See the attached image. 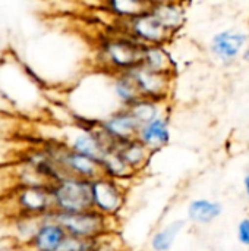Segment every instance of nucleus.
Returning a JSON list of instances; mask_svg holds the SVG:
<instances>
[{
	"label": "nucleus",
	"instance_id": "obj_10",
	"mask_svg": "<svg viewBox=\"0 0 249 251\" xmlns=\"http://www.w3.org/2000/svg\"><path fill=\"white\" fill-rule=\"evenodd\" d=\"M98 128L101 132L114 144L120 141H126L131 138H136L139 131V124L132 116L128 107H120L98 122Z\"/></svg>",
	"mask_w": 249,
	"mask_h": 251
},
{
	"label": "nucleus",
	"instance_id": "obj_21",
	"mask_svg": "<svg viewBox=\"0 0 249 251\" xmlns=\"http://www.w3.org/2000/svg\"><path fill=\"white\" fill-rule=\"evenodd\" d=\"M112 88L120 107H129L132 103L141 99L136 84L129 72L112 75Z\"/></svg>",
	"mask_w": 249,
	"mask_h": 251
},
{
	"label": "nucleus",
	"instance_id": "obj_11",
	"mask_svg": "<svg viewBox=\"0 0 249 251\" xmlns=\"http://www.w3.org/2000/svg\"><path fill=\"white\" fill-rule=\"evenodd\" d=\"M68 237L65 228L56 222L50 213L23 247L28 251H60Z\"/></svg>",
	"mask_w": 249,
	"mask_h": 251
},
{
	"label": "nucleus",
	"instance_id": "obj_4",
	"mask_svg": "<svg viewBox=\"0 0 249 251\" xmlns=\"http://www.w3.org/2000/svg\"><path fill=\"white\" fill-rule=\"evenodd\" d=\"M129 199V185L120 181L98 176L91 181V200L92 209L100 212L101 215L119 219L122 212L126 209Z\"/></svg>",
	"mask_w": 249,
	"mask_h": 251
},
{
	"label": "nucleus",
	"instance_id": "obj_18",
	"mask_svg": "<svg viewBox=\"0 0 249 251\" xmlns=\"http://www.w3.org/2000/svg\"><path fill=\"white\" fill-rule=\"evenodd\" d=\"M128 109L141 126V125H145V124L163 116V115L170 113L172 101H157V100L141 97L135 103H132Z\"/></svg>",
	"mask_w": 249,
	"mask_h": 251
},
{
	"label": "nucleus",
	"instance_id": "obj_2",
	"mask_svg": "<svg viewBox=\"0 0 249 251\" xmlns=\"http://www.w3.org/2000/svg\"><path fill=\"white\" fill-rule=\"evenodd\" d=\"M51 218L59 222L69 237L82 240H100L117 234V221L107 218L95 209L65 213L51 212Z\"/></svg>",
	"mask_w": 249,
	"mask_h": 251
},
{
	"label": "nucleus",
	"instance_id": "obj_8",
	"mask_svg": "<svg viewBox=\"0 0 249 251\" xmlns=\"http://www.w3.org/2000/svg\"><path fill=\"white\" fill-rule=\"evenodd\" d=\"M249 34L239 28H223L214 32L208 41V51L216 62L229 66L242 59Z\"/></svg>",
	"mask_w": 249,
	"mask_h": 251
},
{
	"label": "nucleus",
	"instance_id": "obj_22",
	"mask_svg": "<svg viewBox=\"0 0 249 251\" xmlns=\"http://www.w3.org/2000/svg\"><path fill=\"white\" fill-rule=\"evenodd\" d=\"M235 238L245 250L249 249V216H244L235 226Z\"/></svg>",
	"mask_w": 249,
	"mask_h": 251
},
{
	"label": "nucleus",
	"instance_id": "obj_24",
	"mask_svg": "<svg viewBox=\"0 0 249 251\" xmlns=\"http://www.w3.org/2000/svg\"><path fill=\"white\" fill-rule=\"evenodd\" d=\"M242 59H244L245 62H249V41H248V44H247V47H245V51H244Z\"/></svg>",
	"mask_w": 249,
	"mask_h": 251
},
{
	"label": "nucleus",
	"instance_id": "obj_6",
	"mask_svg": "<svg viewBox=\"0 0 249 251\" xmlns=\"http://www.w3.org/2000/svg\"><path fill=\"white\" fill-rule=\"evenodd\" d=\"M9 216H47L54 212L50 185H18L10 194Z\"/></svg>",
	"mask_w": 249,
	"mask_h": 251
},
{
	"label": "nucleus",
	"instance_id": "obj_14",
	"mask_svg": "<svg viewBox=\"0 0 249 251\" xmlns=\"http://www.w3.org/2000/svg\"><path fill=\"white\" fill-rule=\"evenodd\" d=\"M175 38L186 24V6L183 0H154L150 9Z\"/></svg>",
	"mask_w": 249,
	"mask_h": 251
},
{
	"label": "nucleus",
	"instance_id": "obj_9",
	"mask_svg": "<svg viewBox=\"0 0 249 251\" xmlns=\"http://www.w3.org/2000/svg\"><path fill=\"white\" fill-rule=\"evenodd\" d=\"M129 74L134 78L141 97L157 100V101H170L172 100L176 76L154 72L141 65L134 68Z\"/></svg>",
	"mask_w": 249,
	"mask_h": 251
},
{
	"label": "nucleus",
	"instance_id": "obj_20",
	"mask_svg": "<svg viewBox=\"0 0 249 251\" xmlns=\"http://www.w3.org/2000/svg\"><path fill=\"white\" fill-rule=\"evenodd\" d=\"M153 0H103L107 9L117 21H128L151 9Z\"/></svg>",
	"mask_w": 249,
	"mask_h": 251
},
{
	"label": "nucleus",
	"instance_id": "obj_17",
	"mask_svg": "<svg viewBox=\"0 0 249 251\" xmlns=\"http://www.w3.org/2000/svg\"><path fill=\"white\" fill-rule=\"evenodd\" d=\"M186 219H173L153 232L150 237V250L151 251H172L176 246V241L183 234L186 228Z\"/></svg>",
	"mask_w": 249,
	"mask_h": 251
},
{
	"label": "nucleus",
	"instance_id": "obj_25",
	"mask_svg": "<svg viewBox=\"0 0 249 251\" xmlns=\"http://www.w3.org/2000/svg\"><path fill=\"white\" fill-rule=\"evenodd\" d=\"M245 251H249V249H247V250H245Z\"/></svg>",
	"mask_w": 249,
	"mask_h": 251
},
{
	"label": "nucleus",
	"instance_id": "obj_15",
	"mask_svg": "<svg viewBox=\"0 0 249 251\" xmlns=\"http://www.w3.org/2000/svg\"><path fill=\"white\" fill-rule=\"evenodd\" d=\"M113 149L120 154V157L126 162V165L139 176L151 163L153 153L138 140L131 138L126 141H120L113 146Z\"/></svg>",
	"mask_w": 249,
	"mask_h": 251
},
{
	"label": "nucleus",
	"instance_id": "obj_1",
	"mask_svg": "<svg viewBox=\"0 0 249 251\" xmlns=\"http://www.w3.org/2000/svg\"><path fill=\"white\" fill-rule=\"evenodd\" d=\"M142 47L122 29L104 31L92 49V68L107 74H126L141 65Z\"/></svg>",
	"mask_w": 249,
	"mask_h": 251
},
{
	"label": "nucleus",
	"instance_id": "obj_23",
	"mask_svg": "<svg viewBox=\"0 0 249 251\" xmlns=\"http://www.w3.org/2000/svg\"><path fill=\"white\" fill-rule=\"evenodd\" d=\"M242 190H244V196L249 203V172H247L242 178Z\"/></svg>",
	"mask_w": 249,
	"mask_h": 251
},
{
	"label": "nucleus",
	"instance_id": "obj_7",
	"mask_svg": "<svg viewBox=\"0 0 249 251\" xmlns=\"http://www.w3.org/2000/svg\"><path fill=\"white\" fill-rule=\"evenodd\" d=\"M117 28L138 41L141 46H169L173 41L172 34L151 10H147L128 21H119Z\"/></svg>",
	"mask_w": 249,
	"mask_h": 251
},
{
	"label": "nucleus",
	"instance_id": "obj_19",
	"mask_svg": "<svg viewBox=\"0 0 249 251\" xmlns=\"http://www.w3.org/2000/svg\"><path fill=\"white\" fill-rule=\"evenodd\" d=\"M100 165H101L103 176L120 181L123 184L129 185L134 179L138 178V175L126 165V162L120 157V154L114 149H112L104 154V157L100 160Z\"/></svg>",
	"mask_w": 249,
	"mask_h": 251
},
{
	"label": "nucleus",
	"instance_id": "obj_5",
	"mask_svg": "<svg viewBox=\"0 0 249 251\" xmlns=\"http://www.w3.org/2000/svg\"><path fill=\"white\" fill-rule=\"evenodd\" d=\"M54 212H82L92 209L91 181L68 176L50 185Z\"/></svg>",
	"mask_w": 249,
	"mask_h": 251
},
{
	"label": "nucleus",
	"instance_id": "obj_13",
	"mask_svg": "<svg viewBox=\"0 0 249 251\" xmlns=\"http://www.w3.org/2000/svg\"><path fill=\"white\" fill-rule=\"evenodd\" d=\"M225 213L222 201L210 197L192 199L185 210V219L195 226H210L216 224Z\"/></svg>",
	"mask_w": 249,
	"mask_h": 251
},
{
	"label": "nucleus",
	"instance_id": "obj_16",
	"mask_svg": "<svg viewBox=\"0 0 249 251\" xmlns=\"http://www.w3.org/2000/svg\"><path fill=\"white\" fill-rule=\"evenodd\" d=\"M167 47L169 46H161V44L144 46L142 56H141V66L154 72L176 76L178 66Z\"/></svg>",
	"mask_w": 249,
	"mask_h": 251
},
{
	"label": "nucleus",
	"instance_id": "obj_12",
	"mask_svg": "<svg viewBox=\"0 0 249 251\" xmlns=\"http://www.w3.org/2000/svg\"><path fill=\"white\" fill-rule=\"evenodd\" d=\"M136 138L153 153L164 150L172 141V121L170 113L163 115L145 125L139 126Z\"/></svg>",
	"mask_w": 249,
	"mask_h": 251
},
{
	"label": "nucleus",
	"instance_id": "obj_3",
	"mask_svg": "<svg viewBox=\"0 0 249 251\" xmlns=\"http://www.w3.org/2000/svg\"><path fill=\"white\" fill-rule=\"evenodd\" d=\"M43 147L53 156V159L59 163V166L68 176L92 181L103 175L100 160L69 149L60 140H45L43 143Z\"/></svg>",
	"mask_w": 249,
	"mask_h": 251
}]
</instances>
